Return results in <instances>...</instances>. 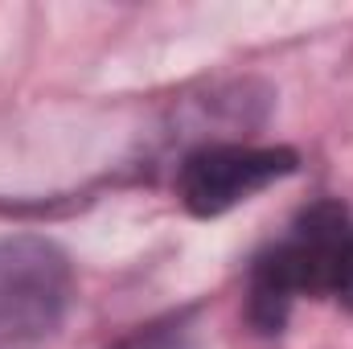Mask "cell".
<instances>
[{
  "instance_id": "5b68a950",
  "label": "cell",
  "mask_w": 353,
  "mask_h": 349,
  "mask_svg": "<svg viewBox=\"0 0 353 349\" xmlns=\"http://www.w3.org/2000/svg\"><path fill=\"white\" fill-rule=\"evenodd\" d=\"M333 296L353 312V226L350 239H345V251H341V263H337V283H333Z\"/></svg>"
},
{
  "instance_id": "7a4b0ae2",
  "label": "cell",
  "mask_w": 353,
  "mask_h": 349,
  "mask_svg": "<svg viewBox=\"0 0 353 349\" xmlns=\"http://www.w3.org/2000/svg\"><path fill=\"white\" fill-rule=\"evenodd\" d=\"M74 296V271L58 243L37 235L0 239V346L50 337Z\"/></svg>"
},
{
  "instance_id": "6da1fadb",
  "label": "cell",
  "mask_w": 353,
  "mask_h": 349,
  "mask_svg": "<svg viewBox=\"0 0 353 349\" xmlns=\"http://www.w3.org/2000/svg\"><path fill=\"white\" fill-rule=\"evenodd\" d=\"M350 214L341 201H316L296 214L283 239H275L251 267L247 317L259 333H279L300 296L333 292L337 263L350 239Z\"/></svg>"
},
{
  "instance_id": "277c9868",
  "label": "cell",
  "mask_w": 353,
  "mask_h": 349,
  "mask_svg": "<svg viewBox=\"0 0 353 349\" xmlns=\"http://www.w3.org/2000/svg\"><path fill=\"white\" fill-rule=\"evenodd\" d=\"M111 349H193V337L181 321H161V325H148V329H136L132 337L115 341Z\"/></svg>"
},
{
  "instance_id": "3957f363",
  "label": "cell",
  "mask_w": 353,
  "mask_h": 349,
  "mask_svg": "<svg viewBox=\"0 0 353 349\" xmlns=\"http://www.w3.org/2000/svg\"><path fill=\"white\" fill-rule=\"evenodd\" d=\"M300 169L292 148H251V144H205L181 161L176 197L193 218H218L259 189Z\"/></svg>"
}]
</instances>
